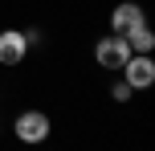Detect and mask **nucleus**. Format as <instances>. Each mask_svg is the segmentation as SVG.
<instances>
[{"mask_svg": "<svg viewBox=\"0 0 155 151\" xmlns=\"http://www.w3.org/2000/svg\"><path fill=\"white\" fill-rule=\"evenodd\" d=\"M49 131H53V119H49L45 110H21L12 119V135L21 139V143H45Z\"/></svg>", "mask_w": 155, "mask_h": 151, "instance_id": "obj_1", "label": "nucleus"}, {"mask_svg": "<svg viewBox=\"0 0 155 151\" xmlns=\"http://www.w3.org/2000/svg\"><path fill=\"white\" fill-rule=\"evenodd\" d=\"M127 57H131V45H127V37H118V33H106V37L94 41V61H98L102 70L118 74Z\"/></svg>", "mask_w": 155, "mask_h": 151, "instance_id": "obj_2", "label": "nucleus"}, {"mask_svg": "<svg viewBox=\"0 0 155 151\" xmlns=\"http://www.w3.org/2000/svg\"><path fill=\"white\" fill-rule=\"evenodd\" d=\"M118 74H123V82L131 90H151L155 86V57L151 53H131Z\"/></svg>", "mask_w": 155, "mask_h": 151, "instance_id": "obj_3", "label": "nucleus"}, {"mask_svg": "<svg viewBox=\"0 0 155 151\" xmlns=\"http://www.w3.org/2000/svg\"><path fill=\"white\" fill-rule=\"evenodd\" d=\"M29 33L25 29H0V65H21L25 57H29Z\"/></svg>", "mask_w": 155, "mask_h": 151, "instance_id": "obj_4", "label": "nucleus"}, {"mask_svg": "<svg viewBox=\"0 0 155 151\" xmlns=\"http://www.w3.org/2000/svg\"><path fill=\"white\" fill-rule=\"evenodd\" d=\"M143 21H147L143 4H135V0H123V4H114V12H110V33L127 37V33H131L135 25H143Z\"/></svg>", "mask_w": 155, "mask_h": 151, "instance_id": "obj_5", "label": "nucleus"}, {"mask_svg": "<svg viewBox=\"0 0 155 151\" xmlns=\"http://www.w3.org/2000/svg\"><path fill=\"white\" fill-rule=\"evenodd\" d=\"M127 45H131V53H155V29L147 21L135 25V29L127 33Z\"/></svg>", "mask_w": 155, "mask_h": 151, "instance_id": "obj_6", "label": "nucleus"}, {"mask_svg": "<svg viewBox=\"0 0 155 151\" xmlns=\"http://www.w3.org/2000/svg\"><path fill=\"white\" fill-rule=\"evenodd\" d=\"M131 94H135V90H131V86H127V82H123V78H118V82H114V86H110V98H114V102H127V98H131Z\"/></svg>", "mask_w": 155, "mask_h": 151, "instance_id": "obj_7", "label": "nucleus"}, {"mask_svg": "<svg viewBox=\"0 0 155 151\" xmlns=\"http://www.w3.org/2000/svg\"><path fill=\"white\" fill-rule=\"evenodd\" d=\"M0 102H4V90H0Z\"/></svg>", "mask_w": 155, "mask_h": 151, "instance_id": "obj_8", "label": "nucleus"}]
</instances>
